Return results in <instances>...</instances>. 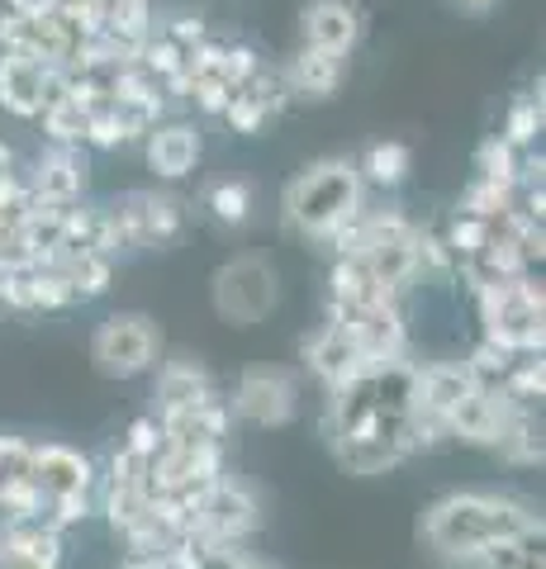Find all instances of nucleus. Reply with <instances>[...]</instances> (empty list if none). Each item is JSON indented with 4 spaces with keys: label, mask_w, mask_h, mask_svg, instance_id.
<instances>
[{
    "label": "nucleus",
    "mask_w": 546,
    "mask_h": 569,
    "mask_svg": "<svg viewBox=\"0 0 546 569\" xmlns=\"http://www.w3.org/2000/svg\"><path fill=\"white\" fill-rule=\"evenodd\" d=\"M542 537V512L533 498L514 493H447L423 512V541L456 565H475L489 541Z\"/></svg>",
    "instance_id": "nucleus-1"
},
{
    "label": "nucleus",
    "mask_w": 546,
    "mask_h": 569,
    "mask_svg": "<svg viewBox=\"0 0 546 569\" xmlns=\"http://www.w3.org/2000/svg\"><path fill=\"white\" fill-rule=\"evenodd\" d=\"M280 209H286V223L295 233L324 242L366 209V186L357 162L351 157H324V162L305 167L280 194Z\"/></svg>",
    "instance_id": "nucleus-2"
},
{
    "label": "nucleus",
    "mask_w": 546,
    "mask_h": 569,
    "mask_svg": "<svg viewBox=\"0 0 546 569\" xmlns=\"http://www.w3.org/2000/svg\"><path fill=\"white\" fill-rule=\"evenodd\" d=\"M480 323H485V342H499L518 356H542L546 328H542V284L533 280H499V284H480Z\"/></svg>",
    "instance_id": "nucleus-3"
},
{
    "label": "nucleus",
    "mask_w": 546,
    "mask_h": 569,
    "mask_svg": "<svg viewBox=\"0 0 546 569\" xmlns=\"http://www.w3.org/2000/svg\"><path fill=\"white\" fill-rule=\"evenodd\" d=\"M209 295H215V309H219L224 323L257 328V323H267L280 305V276L267 257L242 252V257H228L215 271Z\"/></svg>",
    "instance_id": "nucleus-4"
},
{
    "label": "nucleus",
    "mask_w": 546,
    "mask_h": 569,
    "mask_svg": "<svg viewBox=\"0 0 546 569\" xmlns=\"http://www.w3.org/2000/svg\"><path fill=\"white\" fill-rule=\"evenodd\" d=\"M162 356V332L148 313H115L91 337V361L105 380H138Z\"/></svg>",
    "instance_id": "nucleus-5"
},
{
    "label": "nucleus",
    "mask_w": 546,
    "mask_h": 569,
    "mask_svg": "<svg viewBox=\"0 0 546 569\" xmlns=\"http://www.w3.org/2000/svg\"><path fill=\"white\" fill-rule=\"evenodd\" d=\"M328 323H338L371 366L409 356V323L399 313V299H380V305H328Z\"/></svg>",
    "instance_id": "nucleus-6"
},
{
    "label": "nucleus",
    "mask_w": 546,
    "mask_h": 569,
    "mask_svg": "<svg viewBox=\"0 0 546 569\" xmlns=\"http://www.w3.org/2000/svg\"><path fill=\"white\" fill-rule=\"evenodd\" d=\"M228 413L252 427H286L299 413V385L280 366H252L234 385V399H224Z\"/></svg>",
    "instance_id": "nucleus-7"
},
{
    "label": "nucleus",
    "mask_w": 546,
    "mask_h": 569,
    "mask_svg": "<svg viewBox=\"0 0 546 569\" xmlns=\"http://www.w3.org/2000/svg\"><path fill=\"white\" fill-rule=\"evenodd\" d=\"M196 527L205 531L209 541H224V546H242L261 527V503L257 493L242 485V479H228L219 475L215 485L205 489L200 508H196Z\"/></svg>",
    "instance_id": "nucleus-8"
},
{
    "label": "nucleus",
    "mask_w": 546,
    "mask_h": 569,
    "mask_svg": "<svg viewBox=\"0 0 546 569\" xmlns=\"http://www.w3.org/2000/svg\"><path fill=\"white\" fill-rule=\"evenodd\" d=\"M115 213L125 219L133 247H167L181 238V228H186L181 200L162 194V190H133L125 200H115Z\"/></svg>",
    "instance_id": "nucleus-9"
},
{
    "label": "nucleus",
    "mask_w": 546,
    "mask_h": 569,
    "mask_svg": "<svg viewBox=\"0 0 546 569\" xmlns=\"http://www.w3.org/2000/svg\"><path fill=\"white\" fill-rule=\"evenodd\" d=\"M228 427H234V413L228 403L215 395L205 403H181V408H162L157 413V432H162V447H224Z\"/></svg>",
    "instance_id": "nucleus-10"
},
{
    "label": "nucleus",
    "mask_w": 546,
    "mask_h": 569,
    "mask_svg": "<svg viewBox=\"0 0 546 569\" xmlns=\"http://www.w3.org/2000/svg\"><path fill=\"white\" fill-rule=\"evenodd\" d=\"M29 200L48 209H72L86 194V157L77 148H48L29 171Z\"/></svg>",
    "instance_id": "nucleus-11"
},
{
    "label": "nucleus",
    "mask_w": 546,
    "mask_h": 569,
    "mask_svg": "<svg viewBox=\"0 0 546 569\" xmlns=\"http://www.w3.org/2000/svg\"><path fill=\"white\" fill-rule=\"evenodd\" d=\"M514 408H523V403H514L504 389H480L475 385L470 395L447 413V441H461V447H495L499 427H504V418L514 413Z\"/></svg>",
    "instance_id": "nucleus-12"
},
{
    "label": "nucleus",
    "mask_w": 546,
    "mask_h": 569,
    "mask_svg": "<svg viewBox=\"0 0 546 569\" xmlns=\"http://www.w3.org/2000/svg\"><path fill=\"white\" fill-rule=\"evenodd\" d=\"M305 361H309V370L319 376L328 389H343V385H351L357 376H366L371 370V361L361 356V347L351 342V337L338 328V323H324L314 337H305Z\"/></svg>",
    "instance_id": "nucleus-13"
},
{
    "label": "nucleus",
    "mask_w": 546,
    "mask_h": 569,
    "mask_svg": "<svg viewBox=\"0 0 546 569\" xmlns=\"http://www.w3.org/2000/svg\"><path fill=\"white\" fill-rule=\"evenodd\" d=\"M33 485H39L43 498L91 493L96 466H91V456H81L77 447H62V441H43V447H33Z\"/></svg>",
    "instance_id": "nucleus-14"
},
{
    "label": "nucleus",
    "mask_w": 546,
    "mask_h": 569,
    "mask_svg": "<svg viewBox=\"0 0 546 569\" xmlns=\"http://www.w3.org/2000/svg\"><path fill=\"white\" fill-rule=\"evenodd\" d=\"M299 29H305V48L347 58L361 39V10L351 0H309L305 14H299Z\"/></svg>",
    "instance_id": "nucleus-15"
},
{
    "label": "nucleus",
    "mask_w": 546,
    "mask_h": 569,
    "mask_svg": "<svg viewBox=\"0 0 546 569\" xmlns=\"http://www.w3.org/2000/svg\"><path fill=\"white\" fill-rule=\"evenodd\" d=\"M343 71H347V58H338V52L299 48L295 58L280 67V77L290 86V100H328L343 86Z\"/></svg>",
    "instance_id": "nucleus-16"
},
{
    "label": "nucleus",
    "mask_w": 546,
    "mask_h": 569,
    "mask_svg": "<svg viewBox=\"0 0 546 569\" xmlns=\"http://www.w3.org/2000/svg\"><path fill=\"white\" fill-rule=\"evenodd\" d=\"M470 389H475V380H470L466 361H428V366H418L414 408H418V413H433V418L447 422V413L470 395Z\"/></svg>",
    "instance_id": "nucleus-17"
},
{
    "label": "nucleus",
    "mask_w": 546,
    "mask_h": 569,
    "mask_svg": "<svg viewBox=\"0 0 546 569\" xmlns=\"http://www.w3.org/2000/svg\"><path fill=\"white\" fill-rule=\"evenodd\" d=\"M200 162V133L196 123H157L148 133V167L162 181H181Z\"/></svg>",
    "instance_id": "nucleus-18"
},
{
    "label": "nucleus",
    "mask_w": 546,
    "mask_h": 569,
    "mask_svg": "<svg viewBox=\"0 0 546 569\" xmlns=\"http://www.w3.org/2000/svg\"><path fill=\"white\" fill-rule=\"evenodd\" d=\"M43 77L48 67L20 58V52H0V110L33 119L43 110Z\"/></svg>",
    "instance_id": "nucleus-19"
},
{
    "label": "nucleus",
    "mask_w": 546,
    "mask_h": 569,
    "mask_svg": "<svg viewBox=\"0 0 546 569\" xmlns=\"http://www.w3.org/2000/svg\"><path fill=\"white\" fill-rule=\"evenodd\" d=\"M0 569H62V531L43 522L10 527V541L0 550Z\"/></svg>",
    "instance_id": "nucleus-20"
},
{
    "label": "nucleus",
    "mask_w": 546,
    "mask_h": 569,
    "mask_svg": "<svg viewBox=\"0 0 546 569\" xmlns=\"http://www.w3.org/2000/svg\"><path fill=\"white\" fill-rule=\"evenodd\" d=\"M215 376L190 361V356H176V361H162L157 366V408H181V403H205L215 399Z\"/></svg>",
    "instance_id": "nucleus-21"
},
{
    "label": "nucleus",
    "mask_w": 546,
    "mask_h": 569,
    "mask_svg": "<svg viewBox=\"0 0 546 569\" xmlns=\"http://www.w3.org/2000/svg\"><path fill=\"white\" fill-rule=\"evenodd\" d=\"M380 299H395V295L371 276V266L361 257H332L328 305H380Z\"/></svg>",
    "instance_id": "nucleus-22"
},
{
    "label": "nucleus",
    "mask_w": 546,
    "mask_h": 569,
    "mask_svg": "<svg viewBox=\"0 0 546 569\" xmlns=\"http://www.w3.org/2000/svg\"><path fill=\"white\" fill-rule=\"evenodd\" d=\"M489 451H495L504 466H542V427H537L533 408H514Z\"/></svg>",
    "instance_id": "nucleus-23"
},
{
    "label": "nucleus",
    "mask_w": 546,
    "mask_h": 569,
    "mask_svg": "<svg viewBox=\"0 0 546 569\" xmlns=\"http://www.w3.org/2000/svg\"><path fill=\"white\" fill-rule=\"evenodd\" d=\"M361 186H376V190H399L404 181H409V171H414V152L404 148V142L395 138H385V142H371V148L361 152Z\"/></svg>",
    "instance_id": "nucleus-24"
},
{
    "label": "nucleus",
    "mask_w": 546,
    "mask_h": 569,
    "mask_svg": "<svg viewBox=\"0 0 546 569\" xmlns=\"http://www.w3.org/2000/svg\"><path fill=\"white\" fill-rule=\"evenodd\" d=\"M332 451H338V460H343L347 475H385V470H395L399 460H404L395 447H385V441L371 437V432L332 437Z\"/></svg>",
    "instance_id": "nucleus-25"
},
{
    "label": "nucleus",
    "mask_w": 546,
    "mask_h": 569,
    "mask_svg": "<svg viewBox=\"0 0 546 569\" xmlns=\"http://www.w3.org/2000/svg\"><path fill=\"white\" fill-rule=\"evenodd\" d=\"M62 219H67V209H48V204H29L24 213V223H20V238L24 242V252L33 257V266H43L58 257V247H62Z\"/></svg>",
    "instance_id": "nucleus-26"
},
{
    "label": "nucleus",
    "mask_w": 546,
    "mask_h": 569,
    "mask_svg": "<svg viewBox=\"0 0 546 569\" xmlns=\"http://www.w3.org/2000/svg\"><path fill=\"white\" fill-rule=\"evenodd\" d=\"M52 266H62V276L77 290L81 305L86 299H100L105 290H110V280H115V257H105V252H81V257L52 261Z\"/></svg>",
    "instance_id": "nucleus-27"
},
{
    "label": "nucleus",
    "mask_w": 546,
    "mask_h": 569,
    "mask_svg": "<svg viewBox=\"0 0 546 569\" xmlns=\"http://www.w3.org/2000/svg\"><path fill=\"white\" fill-rule=\"evenodd\" d=\"M43 119V133L52 138V148H77V142H86V119H91V104L67 96L58 104H48V110H39Z\"/></svg>",
    "instance_id": "nucleus-28"
},
{
    "label": "nucleus",
    "mask_w": 546,
    "mask_h": 569,
    "mask_svg": "<svg viewBox=\"0 0 546 569\" xmlns=\"http://www.w3.org/2000/svg\"><path fill=\"white\" fill-rule=\"evenodd\" d=\"M148 512H152V498L143 489V479H138V485H110V479H105V518H110V527L119 537L143 522Z\"/></svg>",
    "instance_id": "nucleus-29"
},
{
    "label": "nucleus",
    "mask_w": 546,
    "mask_h": 569,
    "mask_svg": "<svg viewBox=\"0 0 546 569\" xmlns=\"http://www.w3.org/2000/svg\"><path fill=\"white\" fill-rule=\"evenodd\" d=\"M475 569H546L542 565V537H504V541H489L480 556H475Z\"/></svg>",
    "instance_id": "nucleus-30"
},
{
    "label": "nucleus",
    "mask_w": 546,
    "mask_h": 569,
    "mask_svg": "<svg viewBox=\"0 0 546 569\" xmlns=\"http://www.w3.org/2000/svg\"><path fill=\"white\" fill-rule=\"evenodd\" d=\"M205 209L215 213L224 228H242L252 219V186L248 181H215L205 190Z\"/></svg>",
    "instance_id": "nucleus-31"
},
{
    "label": "nucleus",
    "mask_w": 546,
    "mask_h": 569,
    "mask_svg": "<svg viewBox=\"0 0 546 569\" xmlns=\"http://www.w3.org/2000/svg\"><path fill=\"white\" fill-rule=\"evenodd\" d=\"M523 162H527V152H518L508 138H485L480 142V152H475V171L485 176V181H514L518 186V176H523Z\"/></svg>",
    "instance_id": "nucleus-32"
},
{
    "label": "nucleus",
    "mask_w": 546,
    "mask_h": 569,
    "mask_svg": "<svg viewBox=\"0 0 546 569\" xmlns=\"http://www.w3.org/2000/svg\"><path fill=\"white\" fill-rule=\"evenodd\" d=\"M514 200H518L514 181H485V176H475L470 190L461 194V209L475 213V219H499L504 209H514Z\"/></svg>",
    "instance_id": "nucleus-33"
},
{
    "label": "nucleus",
    "mask_w": 546,
    "mask_h": 569,
    "mask_svg": "<svg viewBox=\"0 0 546 569\" xmlns=\"http://www.w3.org/2000/svg\"><path fill=\"white\" fill-rule=\"evenodd\" d=\"M514 361H518V351H508V347H499V342H480V347L470 351L466 370H470V380L480 385V389H499L504 376L514 370Z\"/></svg>",
    "instance_id": "nucleus-34"
},
{
    "label": "nucleus",
    "mask_w": 546,
    "mask_h": 569,
    "mask_svg": "<svg viewBox=\"0 0 546 569\" xmlns=\"http://www.w3.org/2000/svg\"><path fill=\"white\" fill-rule=\"evenodd\" d=\"M72 305H81V299L67 284L62 266H52V261L33 266V309H72Z\"/></svg>",
    "instance_id": "nucleus-35"
},
{
    "label": "nucleus",
    "mask_w": 546,
    "mask_h": 569,
    "mask_svg": "<svg viewBox=\"0 0 546 569\" xmlns=\"http://www.w3.org/2000/svg\"><path fill=\"white\" fill-rule=\"evenodd\" d=\"M504 395L514 399V403H523V408H533L537 399H542V389H546V376H542V356H518L514 361V370L504 376Z\"/></svg>",
    "instance_id": "nucleus-36"
},
{
    "label": "nucleus",
    "mask_w": 546,
    "mask_h": 569,
    "mask_svg": "<svg viewBox=\"0 0 546 569\" xmlns=\"http://www.w3.org/2000/svg\"><path fill=\"white\" fill-rule=\"evenodd\" d=\"M537 133H542V96H523V100H514V110H508V123H504V133L499 138H508L518 152H527L537 142Z\"/></svg>",
    "instance_id": "nucleus-37"
},
{
    "label": "nucleus",
    "mask_w": 546,
    "mask_h": 569,
    "mask_svg": "<svg viewBox=\"0 0 546 569\" xmlns=\"http://www.w3.org/2000/svg\"><path fill=\"white\" fill-rule=\"evenodd\" d=\"M489 228H495V219H475V213L456 209V219H451V228H447V247H451V257H456V261L475 257V252L485 247Z\"/></svg>",
    "instance_id": "nucleus-38"
},
{
    "label": "nucleus",
    "mask_w": 546,
    "mask_h": 569,
    "mask_svg": "<svg viewBox=\"0 0 546 569\" xmlns=\"http://www.w3.org/2000/svg\"><path fill=\"white\" fill-rule=\"evenodd\" d=\"M224 119L234 123L238 133H257V129H261V123H267L271 114L261 110V100H257V96L248 91V86H238V91L228 96V104H224Z\"/></svg>",
    "instance_id": "nucleus-39"
},
{
    "label": "nucleus",
    "mask_w": 546,
    "mask_h": 569,
    "mask_svg": "<svg viewBox=\"0 0 546 569\" xmlns=\"http://www.w3.org/2000/svg\"><path fill=\"white\" fill-rule=\"evenodd\" d=\"M248 91L261 100V110H267V114H280V110L290 104V86H286V77H280V71H267V67H261L257 77L248 81Z\"/></svg>",
    "instance_id": "nucleus-40"
},
{
    "label": "nucleus",
    "mask_w": 546,
    "mask_h": 569,
    "mask_svg": "<svg viewBox=\"0 0 546 569\" xmlns=\"http://www.w3.org/2000/svg\"><path fill=\"white\" fill-rule=\"evenodd\" d=\"M418 266H423V271H437V276H451L461 261L451 257L447 238H437V233H428V228H418Z\"/></svg>",
    "instance_id": "nucleus-41"
},
{
    "label": "nucleus",
    "mask_w": 546,
    "mask_h": 569,
    "mask_svg": "<svg viewBox=\"0 0 546 569\" xmlns=\"http://www.w3.org/2000/svg\"><path fill=\"white\" fill-rule=\"evenodd\" d=\"M157 33H162V39H167L171 48H181L186 58H190V52H196V48L209 39V33H205V24H200V20H186V14H181V20H167V24L157 29Z\"/></svg>",
    "instance_id": "nucleus-42"
},
{
    "label": "nucleus",
    "mask_w": 546,
    "mask_h": 569,
    "mask_svg": "<svg viewBox=\"0 0 546 569\" xmlns=\"http://www.w3.org/2000/svg\"><path fill=\"white\" fill-rule=\"evenodd\" d=\"M125 447L129 451H138V456H157V447H162V432H157V418H138L133 427H129V437H125Z\"/></svg>",
    "instance_id": "nucleus-43"
},
{
    "label": "nucleus",
    "mask_w": 546,
    "mask_h": 569,
    "mask_svg": "<svg viewBox=\"0 0 546 569\" xmlns=\"http://www.w3.org/2000/svg\"><path fill=\"white\" fill-rule=\"evenodd\" d=\"M6 10L20 20H48V14H58V0H6Z\"/></svg>",
    "instance_id": "nucleus-44"
},
{
    "label": "nucleus",
    "mask_w": 546,
    "mask_h": 569,
    "mask_svg": "<svg viewBox=\"0 0 546 569\" xmlns=\"http://www.w3.org/2000/svg\"><path fill=\"white\" fill-rule=\"evenodd\" d=\"M125 569H167V565H162V556H157V560H129Z\"/></svg>",
    "instance_id": "nucleus-45"
},
{
    "label": "nucleus",
    "mask_w": 546,
    "mask_h": 569,
    "mask_svg": "<svg viewBox=\"0 0 546 569\" xmlns=\"http://www.w3.org/2000/svg\"><path fill=\"white\" fill-rule=\"evenodd\" d=\"M238 569H271V565H267V560H257V556H242Z\"/></svg>",
    "instance_id": "nucleus-46"
},
{
    "label": "nucleus",
    "mask_w": 546,
    "mask_h": 569,
    "mask_svg": "<svg viewBox=\"0 0 546 569\" xmlns=\"http://www.w3.org/2000/svg\"><path fill=\"white\" fill-rule=\"evenodd\" d=\"M461 6H466V10H489L495 0H461Z\"/></svg>",
    "instance_id": "nucleus-47"
},
{
    "label": "nucleus",
    "mask_w": 546,
    "mask_h": 569,
    "mask_svg": "<svg viewBox=\"0 0 546 569\" xmlns=\"http://www.w3.org/2000/svg\"><path fill=\"white\" fill-rule=\"evenodd\" d=\"M0 309H6V299H0Z\"/></svg>",
    "instance_id": "nucleus-48"
}]
</instances>
